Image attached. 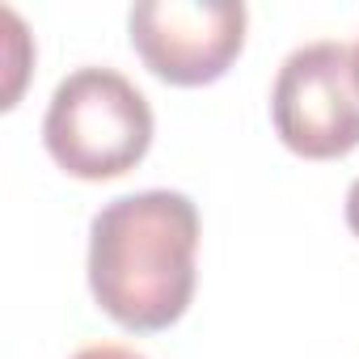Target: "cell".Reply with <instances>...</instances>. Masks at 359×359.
I'll return each instance as SVG.
<instances>
[{
    "mask_svg": "<svg viewBox=\"0 0 359 359\" xmlns=\"http://www.w3.org/2000/svg\"><path fill=\"white\" fill-rule=\"evenodd\" d=\"M199 208L182 191H135L89 220V292L131 330L156 334L182 321L199 283Z\"/></svg>",
    "mask_w": 359,
    "mask_h": 359,
    "instance_id": "6da1fadb",
    "label": "cell"
},
{
    "mask_svg": "<svg viewBox=\"0 0 359 359\" xmlns=\"http://www.w3.org/2000/svg\"><path fill=\"white\" fill-rule=\"evenodd\" d=\"M152 106L114 68L85 64L68 72L43 114V144L51 161L81 182H110L131 173L152 148Z\"/></svg>",
    "mask_w": 359,
    "mask_h": 359,
    "instance_id": "7a4b0ae2",
    "label": "cell"
},
{
    "mask_svg": "<svg viewBox=\"0 0 359 359\" xmlns=\"http://www.w3.org/2000/svg\"><path fill=\"white\" fill-rule=\"evenodd\" d=\"M271 123L304 161H338L359 148V76L346 43L296 47L271 85Z\"/></svg>",
    "mask_w": 359,
    "mask_h": 359,
    "instance_id": "3957f363",
    "label": "cell"
},
{
    "mask_svg": "<svg viewBox=\"0 0 359 359\" xmlns=\"http://www.w3.org/2000/svg\"><path fill=\"white\" fill-rule=\"evenodd\" d=\"M245 5L233 0H140L127 13L131 51L177 89L220 81L245 47Z\"/></svg>",
    "mask_w": 359,
    "mask_h": 359,
    "instance_id": "277c9868",
    "label": "cell"
},
{
    "mask_svg": "<svg viewBox=\"0 0 359 359\" xmlns=\"http://www.w3.org/2000/svg\"><path fill=\"white\" fill-rule=\"evenodd\" d=\"M72 359H148V355H140V351H131V346H118V342H97V346L76 351Z\"/></svg>",
    "mask_w": 359,
    "mask_h": 359,
    "instance_id": "5b68a950",
    "label": "cell"
},
{
    "mask_svg": "<svg viewBox=\"0 0 359 359\" xmlns=\"http://www.w3.org/2000/svg\"><path fill=\"white\" fill-rule=\"evenodd\" d=\"M346 229L359 237V177H355L351 191H346Z\"/></svg>",
    "mask_w": 359,
    "mask_h": 359,
    "instance_id": "8992f818",
    "label": "cell"
},
{
    "mask_svg": "<svg viewBox=\"0 0 359 359\" xmlns=\"http://www.w3.org/2000/svg\"><path fill=\"white\" fill-rule=\"evenodd\" d=\"M351 55H355V76H359V43L351 47Z\"/></svg>",
    "mask_w": 359,
    "mask_h": 359,
    "instance_id": "52a82bcc",
    "label": "cell"
}]
</instances>
